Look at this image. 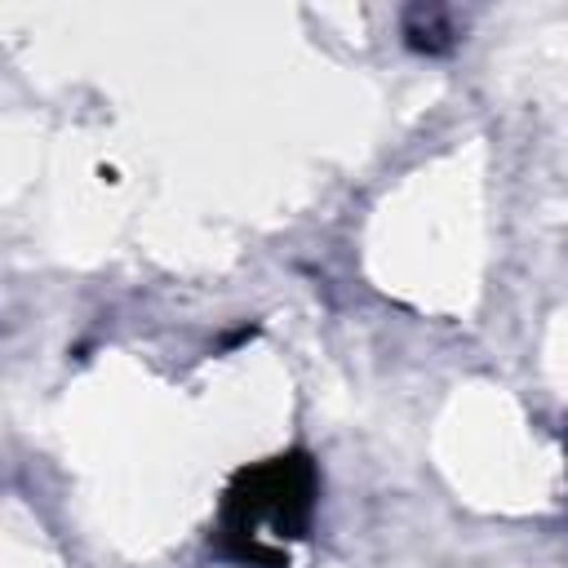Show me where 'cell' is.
<instances>
[{"label":"cell","instance_id":"6da1fadb","mask_svg":"<svg viewBox=\"0 0 568 568\" xmlns=\"http://www.w3.org/2000/svg\"><path fill=\"white\" fill-rule=\"evenodd\" d=\"M320 470L306 448L240 466L217 506V555L248 568H288V546L311 537Z\"/></svg>","mask_w":568,"mask_h":568}]
</instances>
